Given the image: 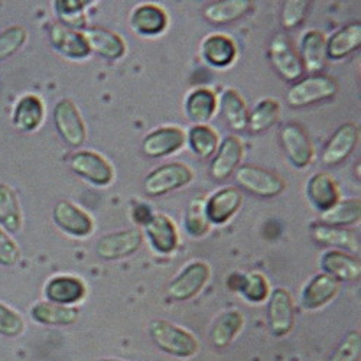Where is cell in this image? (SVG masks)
Returning a JSON list of instances; mask_svg holds the SVG:
<instances>
[{"label": "cell", "instance_id": "44", "mask_svg": "<svg viewBox=\"0 0 361 361\" xmlns=\"http://www.w3.org/2000/svg\"><path fill=\"white\" fill-rule=\"evenodd\" d=\"M25 331L23 317L9 305L0 302V336L16 338Z\"/></svg>", "mask_w": 361, "mask_h": 361}, {"label": "cell", "instance_id": "41", "mask_svg": "<svg viewBox=\"0 0 361 361\" xmlns=\"http://www.w3.org/2000/svg\"><path fill=\"white\" fill-rule=\"evenodd\" d=\"M27 42V31L20 25H12L0 32V63L15 56Z\"/></svg>", "mask_w": 361, "mask_h": 361}, {"label": "cell", "instance_id": "13", "mask_svg": "<svg viewBox=\"0 0 361 361\" xmlns=\"http://www.w3.org/2000/svg\"><path fill=\"white\" fill-rule=\"evenodd\" d=\"M52 220L63 233L73 237H87L94 230V221L84 209L71 201H58L52 209Z\"/></svg>", "mask_w": 361, "mask_h": 361}, {"label": "cell", "instance_id": "1", "mask_svg": "<svg viewBox=\"0 0 361 361\" xmlns=\"http://www.w3.org/2000/svg\"><path fill=\"white\" fill-rule=\"evenodd\" d=\"M149 336L159 350L176 358H191L200 351V343L192 333L166 319L150 322Z\"/></svg>", "mask_w": 361, "mask_h": 361}, {"label": "cell", "instance_id": "20", "mask_svg": "<svg viewBox=\"0 0 361 361\" xmlns=\"http://www.w3.org/2000/svg\"><path fill=\"white\" fill-rule=\"evenodd\" d=\"M321 267L328 276L340 282H355L361 276L360 259L343 250H328L322 255Z\"/></svg>", "mask_w": 361, "mask_h": 361}, {"label": "cell", "instance_id": "38", "mask_svg": "<svg viewBox=\"0 0 361 361\" xmlns=\"http://www.w3.org/2000/svg\"><path fill=\"white\" fill-rule=\"evenodd\" d=\"M188 142L191 150L200 159H209L217 152L220 136L213 128L207 125H195L188 132Z\"/></svg>", "mask_w": 361, "mask_h": 361}, {"label": "cell", "instance_id": "47", "mask_svg": "<svg viewBox=\"0 0 361 361\" xmlns=\"http://www.w3.org/2000/svg\"><path fill=\"white\" fill-rule=\"evenodd\" d=\"M152 216H154L152 212H150L149 207L145 205V204H139L133 208V220L143 224V226L149 221V219Z\"/></svg>", "mask_w": 361, "mask_h": 361}, {"label": "cell", "instance_id": "31", "mask_svg": "<svg viewBox=\"0 0 361 361\" xmlns=\"http://www.w3.org/2000/svg\"><path fill=\"white\" fill-rule=\"evenodd\" d=\"M250 0H220L204 8V18L214 25H227L245 18L253 11Z\"/></svg>", "mask_w": 361, "mask_h": 361}, {"label": "cell", "instance_id": "2", "mask_svg": "<svg viewBox=\"0 0 361 361\" xmlns=\"http://www.w3.org/2000/svg\"><path fill=\"white\" fill-rule=\"evenodd\" d=\"M338 93L337 81L325 74H312L293 82L288 93L286 103L293 109H302L334 99Z\"/></svg>", "mask_w": 361, "mask_h": 361}, {"label": "cell", "instance_id": "35", "mask_svg": "<svg viewBox=\"0 0 361 361\" xmlns=\"http://www.w3.org/2000/svg\"><path fill=\"white\" fill-rule=\"evenodd\" d=\"M245 325V318L238 311H226L214 322L209 331V341L216 348L228 347Z\"/></svg>", "mask_w": 361, "mask_h": 361}, {"label": "cell", "instance_id": "45", "mask_svg": "<svg viewBox=\"0 0 361 361\" xmlns=\"http://www.w3.org/2000/svg\"><path fill=\"white\" fill-rule=\"evenodd\" d=\"M361 357V334L360 331H350L341 340L329 361H360Z\"/></svg>", "mask_w": 361, "mask_h": 361}, {"label": "cell", "instance_id": "29", "mask_svg": "<svg viewBox=\"0 0 361 361\" xmlns=\"http://www.w3.org/2000/svg\"><path fill=\"white\" fill-rule=\"evenodd\" d=\"M201 52L209 66L216 68H226L234 63L237 56V47L227 35L213 34L204 39Z\"/></svg>", "mask_w": 361, "mask_h": 361}, {"label": "cell", "instance_id": "32", "mask_svg": "<svg viewBox=\"0 0 361 361\" xmlns=\"http://www.w3.org/2000/svg\"><path fill=\"white\" fill-rule=\"evenodd\" d=\"M80 311L75 307L56 305L48 300L37 302L31 308V318L41 325L47 326H68L78 321Z\"/></svg>", "mask_w": 361, "mask_h": 361}, {"label": "cell", "instance_id": "9", "mask_svg": "<svg viewBox=\"0 0 361 361\" xmlns=\"http://www.w3.org/2000/svg\"><path fill=\"white\" fill-rule=\"evenodd\" d=\"M143 245V234L137 228L120 230L103 235L97 245L96 253L100 259L111 262L120 260L136 253Z\"/></svg>", "mask_w": 361, "mask_h": 361}, {"label": "cell", "instance_id": "39", "mask_svg": "<svg viewBox=\"0 0 361 361\" xmlns=\"http://www.w3.org/2000/svg\"><path fill=\"white\" fill-rule=\"evenodd\" d=\"M90 5L92 2H82V0H56L52 4L58 22L75 31H81L87 26L85 8Z\"/></svg>", "mask_w": 361, "mask_h": 361}, {"label": "cell", "instance_id": "30", "mask_svg": "<svg viewBox=\"0 0 361 361\" xmlns=\"http://www.w3.org/2000/svg\"><path fill=\"white\" fill-rule=\"evenodd\" d=\"M361 45V25L353 22L333 34L326 41V56L334 61H340L354 54Z\"/></svg>", "mask_w": 361, "mask_h": 361}, {"label": "cell", "instance_id": "36", "mask_svg": "<svg viewBox=\"0 0 361 361\" xmlns=\"http://www.w3.org/2000/svg\"><path fill=\"white\" fill-rule=\"evenodd\" d=\"M361 217V200L348 198L336 202L326 212L321 213L322 224L333 227H347L360 221Z\"/></svg>", "mask_w": 361, "mask_h": 361}, {"label": "cell", "instance_id": "28", "mask_svg": "<svg viewBox=\"0 0 361 361\" xmlns=\"http://www.w3.org/2000/svg\"><path fill=\"white\" fill-rule=\"evenodd\" d=\"M0 227L6 233L18 234L23 227V213L20 200L6 183H0Z\"/></svg>", "mask_w": 361, "mask_h": 361}, {"label": "cell", "instance_id": "46", "mask_svg": "<svg viewBox=\"0 0 361 361\" xmlns=\"http://www.w3.org/2000/svg\"><path fill=\"white\" fill-rule=\"evenodd\" d=\"M20 257V247L18 246L13 237L0 227V266L13 267L19 263Z\"/></svg>", "mask_w": 361, "mask_h": 361}, {"label": "cell", "instance_id": "16", "mask_svg": "<svg viewBox=\"0 0 361 361\" xmlns=\"http://www.w3.org/2000/svg\"><path fill=\"white\" fill-rule=\"evenodd\" d=\"M245 155V146L240 137L230 135L219 146L214 159L209 164V175L214 180H226L237 171Z\"/></svg>", "mask_w": 361, "mask_h": 361}, {"label": "cell", "instance_id": "43", "mask_svg": "<svg viewBox=\"0 0 361 361\" xmlns=\"http://www.w3.org/2000/svg\"><path fill=\"white\" fill-rule=\"evenodd\" d=\"M238 292H242V295L249 300V302L260 304L269 296V282L262 274H246L243 276L242 288H240Z\"/></svg>", "mask_w": 361, "mask_h": 361}, {"label": "cell", "instance_id": "17", "mask_svg": "<svg viewBox=\"0 0 361 361\" xmlns=\"http://www.w3.org/2000/svg\"><path fill=\"white\" fill-rule=\"evenodd\" d=\"M44 293L48 302L64 307H74L85 298L87 286L77 276L58 275L47 282Z\"/></svg>", "mask_w": 361, "mask_h": 361}, {"label": "cell", "instance_id": "48", "mask_svg": "<svg viewBox=\"0 0 361 361\" xmlns=\"http://www.w3.org/2000/svg\"><path fill=\"white\" fill-rule=\"evenodd\" d=\"M99 361H125V360H117V358H103V360H99Z\"/></svg>", "mask_w": 361, "mask_h": 361}, {"label": "cell", "instance_id": "24", "mask_svg": "<svg viewBox=\"0 0 361 361\" xmlns=\"http://www.w3.org/2000/svg\"><path fill=\"white\" fill-rule=\"evenodd\" d=\"M145 230L150 245L158 253L171 255L178 247V230L168 216L154 214L145 224Z\"/></svg>", "mask_w": 361, "mask_h": 361}, {"label": "cell", "instance_id": "42", "mask_svg": "<svg viewBox=\"0 0 361 361\" xmlns=\"http://www.w3.org/2000/svg\"><path fill=\"white\" fill-rule=\"evenodd\" d=\"M311 4L307 0H288L282 5V13H281V22L283 29L286 31H292L298 26L302 25L305 19L310 15Z\"/></svg>", "mask_w": 361, "mask_h": 361}, {"label": "cell", "instance_id": "8", "mask_svg": "<svg viewBox=\"0 0 361 361\" xmlns=\"http://www.w3.org/2000/svg\"><path fill=\"white\" fill-rule=\"evenodd\" d=\"M269 58L274 68L285 81H299L302 78L304 67L299 54L286 34H276L269 45Z\"/></svg>", "mask_w": 361, "mask_h": 361}, {"label": "cell", "instance_id": "11", "mask_svg": "<svg viewBox=\"0 0 361 361\" xmlns=\"http://www.w3.org/2000/svg\"><path fill=\"white\" fill-rule=\"evenodd\" d=\"M281 143L289 162L296 168H307L315 155L312 140L304 126L288 123L281 130Z\"/></svg>", "mask_w": 361, "mask_h": 361}, {"label": "cell", "instance_id": "25", "mask_svg": "<svg viewBox=\"0 0 361 361\" xmlns=\"http://www.w3.org/2000/svg\"><path fill=\"white\" fill-rule=\"evenodd\" d=\"M307 195L311 204L321 213L340 201V190L336 179L326 172H317L308 179Z\"/></svg>", "mask_w": 361, "mask_h": 361}, {"label": "cell", "instance_id": "14", "mask_svg": "<svg viewBox=\"0 0 361 361\" xmlns=\"http://www.w3.org/2000/svg\"><path fill=\"white\" fill-rule=\"evenodd\" d=\"M48 38L52 48L68 59L80 61L90 56L88 42L84 37V32L75 31L59 22H54L48 29Z\"/></svg>", "mask_w": 361, "mask_h": 361}, {"label": "cell", "instance_id": "19", "mask_svg": "<svg viewBox=\"0 0 361 361\" xmlns=\"http://www.w3.org/2000/svg\"><path fill=\"white\" fill-rule=\"evenodd\" d=\"M243 194L235 187H224L205 200V214L209 224L227 223L242 207Z\"/></svg>", "mask_w": 361, "mask_h": 361}, {"label": "cell", "instance_id": "12", "mask_svg": "<svg viewBox=\"0 0 361 361\" xmlns=\"http://www.w3.org/2000/svg\"><path fill=\"white\" fill-rule=\"evenodd\" d=\"M360 140V129L355 123L347 122L329 137L324 146L321 161L326 166H337L347 161L355 150Z\"/></svg>", "mask_w": 361, "mask_h": 361}, {"label": "cell", "instance_id": "3", "mask_svg": "<svg viewBox=\"0 0 361 361\" xmlns=\"http://www.w3.org/2000/svg\"><path fill=\"white\" fill-rule=\"evenodd\" d=\"M235 183L240 188L262 198L278 197L286 188L285 179L279 173L249 164L237 168Z\"/></svg>", "mask_w": 361, "mask_h": 361}, {"label": "cell", "instance_id": "5", "mask_svg": "<svg viewBox=\"0 0 361 361\" xmlns=\"http://www.w3.org/2000/svg\"><path fill=\"white\" fill-rule=\"evenodd\" d=\"M55 130L71 147H81L87 139V128L80 109L71 99L59 100L52 111Z\"/></svg>", "mask_w": 361, "mask_h": 361}, {"label": "cell", "instance_id": "7", "mask_svg": "<svg viewBox=\"0 0 361 361\" xmlns=\"http://www.w3.org/2000/svg\"><path fill=\"white\" fill-rule=\"evenodd\" d=\"M70 169L97 187H106L114 179V169L109 161L93 150H77L68 158Z\"/></svg>", "mask_w": 361, "mask_h": 361}, {"label": "cell", "instance_id": "33", "mask_svg": "<svg viewBox=\"0 0 361 361\" xmlns=\"http://www.w3.org/2000/svg\"><path fill=\"white\" fill-rule=\"evenodd\" d=\"M220 113L226 123L237 132H243L247 128L249 110L245 99L234 88H226L220 96Z\"/></svg>", "mask_w": 361, "mask_h": 361}, {"label": "cell", "instance_id": "34", "mask_svg": "<svg viewBox=\"0 0 361 361\" xmlns=\"http://www.w3.org/2000/svg\"><path fill=\"white\" fill-rule=\"evenodd\" d=\"M217 110V96L213 90L201 87L191 92L185 100V113L191 122L205 125Z\"/></svg>", "mask_w": 361, "mask_h": 361}, {"label": "cell", "instance_id": "40", "mask_svg": "<svg viewBox=\"0 0 361 361\" xmlns=\"http://www.w3.org/2000/svg\"><path fill=\"white\" fill-rule=\"evenodd\" d=\"M184 227L185 231L195 238L204 237L209 231V221L205 214V198L202 195L190 200L185 209Z\"/></svg>", "mask_w": 361, "mask_h": 361}, {"label": "cell", "instance_id": "23", "mask_svg": "<svg viewBox=\"0 0 361 361\" xmlns=\"http://www.w3.org/2000/svg\"><path fill=\"white\" fill-rule=\"evenodd\" d=\"M84 37L88 42L90 51L102 58L116 61L126 52V42L118 34L109 31L102 26H90L85 29Z\"/></svg>", "mask_w": 361, "mask_h": 361}, {"label": "cell", "instance_id": "22", "mask_svg": "<svg viewBox=\"0 0 361 361\" xmlns=\"http://www.w3.org/2000/svg\"><path fill=\"white\" fill-rule=\"evenodd\" d=\"M299 58L302 63L304 71L312 74H319L326 66V37L318 29H312L300 38Z\"/></svg>", "mask_w": 361, "mask_h": 361}, {"label": "cell", "instance_id": "15", "mask_svg": "<svg viewBox=\"0 0 361 361\" xmlns=\"http://www.w3.org/2000/svg\"><path fill=\"white\" fill-rule=\"evenodd\" d=\"M187 136L183 129L165 126L149 133L142 142V152L147 158L169 157L185 145Z\"/></svg>", "mask_w": 361, "mask_h": 361}, {"label": "cell", "instance_id": "26", "mask_svg": "<svg viewBox=\"0 0 361 361\" xmlns=\"http://www.w3.org/2000/svg\"><path fill=\"white\" fill-rule=\"evenodd\" d=\"M312 238L324 246H333L350 253H360L358 231L345 227H333L326 224H315L312 227Z\"/></svg>", "mask_w": 361, "mask_h": 361}, {"label": "cell", "instance_id": "37", "mask_svg": "<svg viewBox=\"0 0 361 361\" xmlns=\"http://www.w3.org/2000/svg\"><path fill=\"white\" fill-rule=\"evenodd\" d=\"M281 117V104L275 99L260 100L249 113L247 128L250 133H262L275 126Z\"/></svg>", "mask_w": 361, "mask_h": 361}, {"label": "cell", "instance_id": "4", "mask_svg": "<svg viewBox=\"0 0 361 361\" xmlns=\"http://www.w3.org/2000/svg\"><path fill=\"white\" fill-rule=\"evenodd\" d=\"M192 179L194 172L188 165L171 162L155 168L146 175L143 180V191L149 197H162L190 185Z\"/></svg>", "mask_w": 361, "mask_h": 361}, {"label": "cell", "instance_id": "10", "mask_svg": "<svg viewBox=\"0 0 361 361\" xmlns=\"http://www.w3.org/2000/svg\"><path fill=\"white\" fill-rule=\"evenodd\" d=\"M267 321L270 333L282 338L288 336L295 325V302L290 292L285 288H276L269 296Z\"/></svg>", "mask_w": 361, "mask_h": 361}, {"label": "cell", "instance_id": "6", "mask_svg": "<svg viewBox=\"0 0 361 361\" xmlns=\"http://www.w3.org/2000/svg\"><path fill=\"white\" fill-rule=\"evenodd\" d=\"M209 276H212V269L205 262H192L180 270L169 283L168 295L176 302H185L204 289Z\"/></svg>", "mask_w": 361, "mask_h": 361}, {"label": "cell", "instance_id": "27", "mask_svg": "<svg viewBox=\"0 0 361 361\" xmlns=\"http://www.w3.org/2000/svg\"><path fill=\"white\" fill-rule=\"evenodd\" d=\"M130 25L133 31L140 35L155 37L165 31L168 25V15L157 5L145 4L133 11Z\"/></svg>", "mask_w": 361, "mask_h": 361}, {"label": "cell", "instance_id": "21", "mask_svg": "<svg viewBox=\"0 0 361 361\" xmlns=\"http://www.w3.org/2000/svg\"><path fill=\"white\" fill-rule=\"evenodd\" d=\"M340 290V283L326 274L315 275L300 293V305L307 311H317L333 300Z\"/></svg>", "mask_w": 361, "mask_h": 361}, {"label": "cell", "instance_id": "18", "mask_svg": "<svg viewBox=\"0 0 361 361\" xmlns=\"http://www.w3.org/2000/svg\"><path fill=\"white\" fill-rule=\"evenodd\" d=\"M45 118V104L37 94H23L12 110V126L22 133L37 132Z\"/></svg>", "mask_w": 361, "mask_h": 361}]
</instances>
